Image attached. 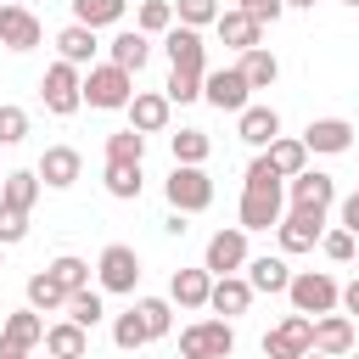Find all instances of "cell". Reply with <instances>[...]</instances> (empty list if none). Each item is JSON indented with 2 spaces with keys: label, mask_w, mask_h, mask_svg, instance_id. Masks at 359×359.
Wrapping results in <instances>:
<instances>
[{
  "label": "cell",
  "mask_w": 359,
  "mask_h": 359,
  "mask_svg": "<svg viewBox=\"0 0 359 359\" xmlns=\"http://www.w3.org/2000/svg\"><path fill=\"white\" fill-rule=\"evenodd\" d=\"M56 50H62V62H73V67H95V50H101V39H95V28H84V22H67L62 34H56Z\"/></svg>",
  "instance_id": "cell-19"
},
{
  "label": "cell",
  "mask_w": 359,
  "mask_h": 359,
  "mask_svg": "<svg viewBox=\"0 0 359 359\" xmlns=\"http://www.w3.org/2000/svg\"><path fill=\"white\" fill-rule=\"evenodd\" d=\"M123 11H129V0H73V22H84V28H112V22H123Z\"/></svg>",
  "instance_id": "cell-31"
},
{
  "label": "cell",
  "mask_w": 359,
  "mask_h": 359,
  "mask_svg": "<svg viewBox=\"0 0 359 359\" xmlns=\"http://www.w3.org/2000/svg\"><path fill=\"white\" fill-rule=\"evenodd\" d=\"M163 95L185 107V101H196V95H202V79H196V73H174V67H168V84H163Z\"/></svg>",
  "instance_id": "cell-43"
},
{
  "label": "cell",
  "mask_w": 359,
  "mask_h": 359,
  "mask_svg": "<svg viewBox=\"0 0 359 359\" xmlns=\"http://www.w3.org/2000/svg\"><path fill=\"white\" fill-rule=\"evenodd\" d=\"M337 224H342L348 236H359V191H353V196H342V219H337Z\"/></svg>",
  "instance_id": "cell-47"
},
{
  "label": "cell",
  "mask_w": 359,
  "mask_h": 359,
  "mask_svg": "<svg viewBox=\"0 0 359 359\" xmlns=\"http://www.w3.org/2000/svg\"><path fill=\"white\" fill-rule=\"evenodd\" d=\"M303 146H309V151L337 157V151H348V146H353V123H348V118H314V123L303 129Z\"/></svg>",
  "instance_id": "cell-18"
},
{
  "label": "cell",
  "mask_w": 359,
  "mask_h": 359,
  "mask_svg": "<svg viewBox=\"0 0 359 359\" xmlns=\"http://www.w3.org/2000/svg\"><path fill=\"white\" fill-rule=\"evenodd\" d=\"M208 309H213V314H224V320L247 314V309H252V286H247V275H219V280H213Z\"/></svg>",
  "instance_id": "cell-22"
},
{
  "label": "cell",
  "mask_w": 359,
  "mask_h": 359,
  "mask_svg": "<svg viewBox=\"0 0 359 359\" xmlns=\"http://www.w3.org/2000/svg\"><path fill=\"white\" fill-rule=\"evenodd\" d=\"M353 359H359V348H353Z\"/></svg>",
  "instance_id": "cell-55"
},
{
  "label": "cell",
  "mask_w": 359,
  "mask_h": 359,
  "mask_svg": "<svg viewBox=\"0 0 359 359\" xmlns=\"http://www.w3.org/2000/svg\"><path fill=\"white\" fill-rule=\"evenodd\" d=\"M342 6H359V0H342Z\"/></svg>",
  "instance_id": "cell-54"
},
{
  "label": "cell",
  "mask_w": 359,
  "mask_h": 359,
  "mask_svg": "<svg viewBox=\"0 0 359 359\" xmlns=\"http://www.w3.org/2000/svg\"><path fill=\"white\" fill-rule=\"evenodd\" d=\"M45 353H50V359H84V353H90V331L73 325V320H56V325L45 331Z\"/></svg>",
  "instance_id": "cell-25"
},
{
  "label": "cell",
  "mask_w": 359,
  "mask_h": 359,
  "mask_svg": "<svg viewBox=\"0 0 359 359\" xmlns=\"http://www.w3.org/2000/svg\"><path fill=\"white\" fill-rule=\"evenodd\" d=\"M303 359H325V353H314V348H309V353H303Z\"/></svg>",
  "instance_id": "cell-51"
},
{
  "label": "cell",
  "mask_w": 359,
  "mask_h": 359,
  "mask_svg": "<svg viewBox=\"0 0 359 359\" xmlns=\"http://www.w3.org/2000/svg\"><path fill=\"white\" fill-rule=\"evenodd\" d=\"M28 135V112L22 107H0V146H17Z\"/></svg>",
  "instance_id": "cell-45"
},
{
  "label": "cell",
  "mask_w": 359,
  "mask_h": 359,
  "mask_svg": "<svg viewBox=\"0 0 359 359\" xmlns=\"http://www.w3.org/2000/svg\"><path fill=\"white\" fill-rule=\"evenodd\" d=\"M236 135H241L247 146H264V151H269V146L280 140V112H275V107H247V112L236 118Z\"/></svg>",
  "instance_id": "cell-20"
},
{
  "label": "cell",
  "mask_w": 359,
  "mask_h": 359,
  "mask_svg": "<svg viewBox=\"0 0 359 359\" xmlns=\"http://www.w3.org/2000/svg\"><path fill=\"white\" fill-rule=\"evenodd\" d=\"M135 101V73L112 67V62H95L84 73V107H101V112H129Z\"/></svg>",
  "instance_id": "cell-3"
},
{
  "label": "cell",
  "mask_w": 359,
  "mask_h": 359,
  "mask_svg": "<svg viewBox=\"0 0 359 359\" xmlns=\"http://www.w3.org/2000/svg\"><path fill=\"white\" fill-rule=\"evenodd\" d=\"M0 359H28V348H17V342H6V337H0Z\"/></svg>",
  "instance_id": "cell-49"
},
{
  "label": "cell",
  "mask_w": 359,
  "mask_h": 359,
  "mask_svg": "<svg viewBox=\"0 0 359 359\" xmlns=\"http://www.w3.org/2000/svg\"><path fill=\"white\" fill-rule=\"evenodd\" d=\"M67 297H73V292H67L50 269H45V275H28V309L50 314V309H67Z\"/></svg>",
  "instance_id": "cell-30"
},
{
  "label": "cell",
  "mask_w": 359,
  "mask_h": 359,
  "mask_svg": "<svg viewBox=\"0 0 359 359\" xmlns=\"http://www.w3.org/2000/svg\"><path fill=\"white\" fill-rule=\"evenodd\" d=\"M202 101L208 107H219V112H247L252 107V84H247V73L241 67H213L208 79H202Z\"/></svg>",
  "instance_id": "cell-9"
},
{
  "label": "cell",
  "mask_w": 359,
  "mask_h": 359,
  "mask_svg": "<svg viewBox=\"0 0 359 359\" xmlns=\"http://www.w3.org/2000/svg\"><path fill=\"white\" fill-rule=\"evenodd\" d=\"M146 157V135L140 129H112L107 135V163H140Z\"/></svg>",
  "instance_id": "cell-35"
},
{
  "label": "cell",
  "mask_w": 359,
  "mask_h": 359,
  "mask_svg": "<svg viewBox=\"0 0 359 359\" xmlns=\"http://www.w3.org/2000/svg\"><path fill=\"white\" fill-rule=\"evenodd\" d=\"M0 6H17V0H0Z\"/></svg>",
  "instance_id": "cell-53"
},
{
  "label": "cell",
  "mask_w": 359,
  "mask_h": 359,
  "mask_svg": "<svg viewBox=\"0 0 359 359\" xmlns=\"http://www.w3.org/2000/svg\"><path fill=\"white\" fill-rule=\"evenodd\" d=\"M50 275H56L67 292H84V286H90V264H84V258H73V252H62V258L50 264Z\"/></svg>",
  "instance_id": "cell-42"
},
{
  "label": "cell",
  "mask_w": 359,
  "mask_h": 359,
  "mask_svg": "<svg viewBox=\"0 0 359 359\" xmlns=\"http://www.w3.org/2000/svg\"><path fill=\"white\" fill-rule=\"evenodd\" d=\"M208 151H213V140H208L202 129H180V135H174V163L202 168V163H208Z\"/></svg>",
  "instance_id": "cell-38"
},
{
  "label": "cell",
  "mask_w": 359,
  "mask_h": 359,
  "mask_svg": "<svg viewBox=\"0 0 359 359\" xmlns=\"http://www.w3.org/2000/svg\"><path fill=\"white\" fill-rule=\"evenodd\" d=\"M342 314H348V320H353V314H359V275H353V280H348V286H342Z\"/></svg>",
  "instance_id": "cell-48"
},
{
  "label": "cell",
  "mask_w": 359,
  "mask_h": 359,
  "mask_svg": "<svg viewBox=\"0 0 359 359\" xmlns=\"http://www.w3.org/2000/svg\"><path fill=\"white\" fill-rule=\"evenodd\" d=\"M264 157H269V168H275L280 180H297V174L309 168V146H303V135H297V140H292V135H280Z\"/></svg>",
  "instance_id": "cell-27"
},
{
  "label": "cell",
  "mask_w": 359,
  "mask_h": 359,
  "mask_svg": "<svg viewBox=\"0 0 359 359\" xmlns=\"http://www.w3.org/2000/svg\"><path fill=\"white\" fill-rule=\"evenodd\" d=\"M180 17H174V0H140V11H135V28L151 39V34H168Z\"/></svg>",
  "instance_id": "cell-34"
},
{
  "label": "cell",
  "mask_w": 359,
  "mask_h": 359,
  "mask_svg": "<svg viewBox=\"0 0 359 359\" xmlns=\"http://www.w3.org/2000/svg\"><path fill=\"white\" fill-rule=\"evenodd\" d=\"M163 196H168V208L174 213H202V208H213V180H208V168H191V163H174V174L163 180Z\"/></svg>",
  "instance_id": "cell-5"
},
{
  "label": "cell",
  "mask_w": 359,
  "mask_h": 359,
  "mask_svg": "<svg viewBox=\"0 0 359 359\" xmlns=\"http://www.w3.org/2000/svg\"><path fill=\"white\" fill-rule=\"evenodd\" d=\"M6 174H11V168H0V185H6Z\"/></svg>",
  "instance_id": "cell-52"
},
{
  "label": "cell",
  "mask_w": 359,
  "mask_h": 359,
  "mask_svg": "<svg viewBox=\"0 0 359 359\" xmlns=\"http://www.w3.org/2000/svg\"><path fill=\"white\" fill-rule=\"evenodd\" d=\"M39 185L45 191H67V185H79V174H84V157L73 151V146H45V157H39Z\"/></svg>",
  "instance_id": "cell-13"
},
{
  "label": "cell",
  "mask_w": 359,
  "mask_h": 359,
  "mask_svg": "<svg viewBox=\"0 0 359 359\" xmlns=\"http://www.w3.org/2000/svg\"><path fill=\"white\" fill-rule=\"evenodd\" d=\"M353 348H359V337H353V320H348V314H320V320H314V353L342 359V353H353Z\"/></svg>",
  "instance_id": "cell-16"
},
{
  "label": "cell",
  "mask_w": 359,
  "mask_h": 359,
  "mask_svg": "<svg viewBox=\"0 0 359 359\" xmlns=\"http://www.w3.org/2000/svg\"><path fill=\"white\" fill-rule=\"evenodd\" d=\"M286 297H292V314H309V320L342 309V286H337V275H325V269H297L292 286H286Z\"/></svg>",
  "instance_id": "cell-2"
},
{
  "label": "cell",
  "mask_w": 359,
  "mask_h": 359,
  "mask_svg": "<svg viewBox=\"0 0 359 359\" xmlns=\"http://www.w3.org/2000/svg\"><path fill=\"white\" fill-rule=\"evenodd\" d=\"M320 252H325L331 264H353V258H359V236H348V230L337 224V230L320 236Z\"/></svg>",
  "instance_id": "cell-41"
},
{
  "label": "cell",
  "mask_w": 359,
  "mask_h": 359,
  "mask_svg": "<svg viewBox=\"0 0 359 359\" xmlns=\"http://www.w3.org/2000/svg\"><path fill=\"white\" fill-rule=\"evenodd\" d=\"M39 191H45V185H39V174H34V168H11V174H6V185H0V202H6V208H17V213H28V208L39 202Z\"/></svg>",
  "instance_id": "cell-28"
},
{
  "label": "cell",
  "mask_w": 359,
  "mask_h": 359,
  "mask_svg": "<svg viewBox=\"0 0 359 359\" xmlns=\"http://www.w3.org/2000/svg\"><path fill=\"white\" fill-rule=\"evenodd\" d=\"M135 314L146 320L151 342H157V337H168V325H174V303H168V297H135Z\"/></svg>",
  "instance_id": "cell-37"
},
{
  "label": "cell",
  "mask_w": 359,
  "mask_h": 359,
  "mask_svg": "<svg viewBox=\"0 0 359 359\" xmlns=\"http://www.w3.org/2000/svg\"><path fill=\"white\" fill-rule=\"evenodd\" d=\"M320 236H325V224H314V219H303V213H286V219L275 224V241H280V252H309Z\"/></svg>",
  "instance_id": "cell-26"
},
{
  "label": "cell",
  "mask_w": 359,
  "mask_h": 359,
  "mask_svg": "<svg viewBox=\"0 0 359 359\" xmlns=\"http://www.w3.org/2000/svg\"><path fill=\"white\" fill-rule=\"evenodd\" d=\"M236 219H241V230H275L286 219V180L269 168V157L247 163V185H241Z\"/></svg>",
  "instance_id": "cell-1"
},
{
  "label": "cell",
  "mask_w": 359,
  "mask_h": 359,
  "mask_svg": "<svg viewBox=\"0 0 359 359\" xmlns=\"http://www.w3.org/2000/svg\"><path fill=\"white\" fill-rule=\"evenodd\" d=\"M112 342H118L123 353H135V348H146V342H151V331H146V320L129 309V314H118V320H112Z\"/></svg>",
  "instance_id": "cell-39"
},
{
  "label": "cell",
  "mask_w": 359,
  "mask_h": 359,
  "mask_svg": "<svg viewBox=\"0 0 359 359\" xmlns=\"http://www.w3.org/2000/svg\"><path fill=\"white\" fill-rule=\"evenodd\" d=\"M168 118H174V101H168L163 90H135V101H129V129H140V135H163Z\"/></svg>",
  "instance_id": "cell-14"
},
{
  "label": "cell",
  "mask_w": 359,
  "mask_h": 359,
  "mask_svg": "<svg viewBox=\"0 0 359 359\" xmlns=\"http://www.w3.org/2000/svg\"><path fill=\"white\" fill-rule=\"evenodd\" d=\"M230 353H236L230 320H196L180 331V359H230Z\"/></svg>",
  "instance_id": "cell-7"
},
{
  "label": "cell",
  "mask_w": 359,
  "mask_h": 359,
  "mask_svg": "<svg viewBox=\"0 0 359 359\" xmlns=\"http://www.w3.org/2000/svg\"><path fill=\"white\" fill-rule=\"evenodd\" d=\"M39 39H45V28L28 6H0V45L6 50H34Z\"/></svg>",
  "instance_id": "cell-15"
},
{
  "label": "cell",
  "mask_w": 359,
  "mask_h": 359,
  "mask_svg": "<svg viewBox=\"0 0 359 359\" xmlns=\"http://www.w3.org/2000/svg\"><path fill=\"white\" fill-rule=\"evenodd\" d=\"M146 56H151V39H146L140 28H123V34L107 45V62H112V67H123V73H140V67H146Z\"/></svg>",
  "instance_id": "cell-23"
},
{
  "label": "cell",
  "mask_w": 359,
  "mask_h": 359,
  "mask_svg": "<svg viewBox=\"0 0 359 359\" xmlns=\"http://www.w3.org/2000/svg\"><path fill=\"white\" fill-rule=\"evenodd\" d=\"M247 230L236 224V230H219V236H208V252H202V269L219 280V275H241L247 269Z\"/></svg>",
  "instance_id": "cell-10"
},
{
  "label": "cell",
  "mask_w": 359,
  "mask_h": 359,
  "mask_svg": "<svg viewBox=\"0 0 359 359\" xmlns=\"http://www.w3.org/2000/svg\"><path fill=\"white\" fill-rule=\"evenodd\" d=\"M241 11H247L252 22H275V17L286 11V0H241Z\"/></svg>",
  "instance_id": "cell-46"
},
{
  "label": "cell",
  "mask_w": 359,
  "mask_h": 359,
  "mask_svg": "<svg viewBox=\"0 0 359 359\" xmlns=\"http://www.w3.org/2000/svg\"><path fill=\"white\" fill-rule=\"evenodd\" d=\"M39 95H45V112H56V118H73L79 107H84V67H73V62H50L45 67V79H39Z\"/></svg>",
  "instance_id": "cell-4"
},
{
  "label": "cell",
  "mask_w": 359,
  "mask_h": 359,
  "mask_svg": "<svg viewBox=\"0 0 359 359\" xmlns=\"http://www.w3.org/2000/svg\"><path fill=\"white\" fill-rule=\"evenodd\" d=\"M0 269H6V264H0Z\"/></svg>",
  "instance_id": "cell-57"
},
{
  "label": "cell",
  "mask_w": 359,
  "mask_h": 359,
  "mask_svg": "<svg viewBox=\"0 0 359 359\" xmlns=\"http://www.w3.org/2000/svg\"><path fill=\"white\" fill-rule=\"evenodd\" d=\"M95 280H101V292H135L140 286V252L129 247V241H112V247H101V258H95Z\"/></svg>",
  "instance_id": "cell-8"
},
{
  "label": "cell",
  "mask_w": 359,
  "mask_h": 359,
  "mask_svg": "<svg viewBox=\"0 0 359 359\" xmlns=\"http://www.w3.org/2000/svg\"><path fill=\"white\" fill-rule=\"evenodd\" d=\"M353 264H359V258H353Z\"/></svg>",
  "instance_id": "cell-56"
},
{
  "label": "cell",
  "mask_w": 359,
  "mask_h": 359,
  "mask_svg": "<svg viewBox=\"0 0 359 359\" xmlns=\"http://www.w3.org/2000/svg\"><path fill=\"white\" fill-rule=\"evenodd\" d=\"M286 196H292L286 213H303V219L325 224V213H331V202H337V180L320 174V168H303L297 180H286Z\"/></svg>",
  "instance_id": "cell-6"
},
{
  "label": "cell",
  "mask_w": 359,
  "mask_h": 359,
  "mask_svg": "<svg viewBox=\"0 0 359 359\" xmlns=\"http://www.w3.org/2000/svg\"><path fill=\"white\" fill-rule=\"evenodd\" d=\"M286 6H303V11H314V0H286Z\"/></svg>",
  "instance_id": "cell-50"
},
{
  "label": "cell",
  "mask_w": 359,
  "mask_h": 359,
  "mask_svg": "<svg viewBox=\"0 0 359 359\" xmlns=\"http://www.w3.org/2000/svg\"><path fill=\"white\" fill-rule=\"evenodd\" d=\"M174 17H180V28H213L219 22V0H174Z\"/></svg>",
  "instance_id": "cell-40"
},
{
  "label": "cell",
  "mask_w": 359,
  "mask_h": 359,
  "mask_svg": "<svg viewBox=\"0 0 359 359\" xmlns=\"http://www.w3.org/2000/svg\"><path fill=\"white\" fill-rule=\"evenodd\" d=\"M314 348V320L309 314H286L275 331H264V359H303Z\"/></svg>",
  "instance_id": "cell-11"
},
{
  "label": "cell",
  "mask_w": 359,
  "mask_h": 359,
  "mask_svg": "<svg viewBox=\"0 0 359 359\" xmlns=\"http://www.w3.org/2000/svg\"><path fill=\"white\" fill-rule=\"evenodd\" d=\"M247 286L252 292H286L292 286V269H286V258H247Z\"/></svg>",
  "instance_id": "cell-29"
},
{
  "label": "cell",
  "mask_w": 359,
  "mask_h": 359,
  "mask_svg": "<svg viewBox=\"0 0 359 359\" xmlns=\"http://www.w3.org/2000/svg\"><path fill=\"white\" fill-rule=\"evenodd\" d=\"M213 34H219V39L230 45V50H241V56H247V50H258V39H264V22H252V17H247V11L236 6V11H219Z\"/></svg>",
  "instance_id": "cell-17"
},
{
  "label": "cell",
  "mask_w": 359,
  "mask_h": 359,
  "mask_svg": "<svg viewBox=\"0 0 359 359\" xmlns=\"http://www.w3.org/2000/svg\"><path fill=\"white\" fill-rule=\"evenodd\" d=\"M67 320H73V325H84V331H95V325L107 320V303H101V292H95V286L73 292V297H67Z\"/></svg>",
  "instance_id": "cell-33"
},
{
  "label": "cell",
  "mask_w": 359,
  "mask_h": 359,
  "mask_svg": "<svg viewBox=\"0 0 359 359\" xmlns=\"http://www.w3.org/2000/svg\"><path fill=\"white\" fill-rule=\"evenodd\" d=\"M107 191L118 196V202H135L140 196V163H107Z\"/></svg>",
  "instance_id": "cell-36"
},
{
  "label": "cell",
  "mask_w": 359,
  "mask_h": 359,
  "mask_svg": "<svg viewBox=\"0 0 359 359\" xmlns=\"http://www.w3.org/2000/svg\"><path fill=\"white\" fill-rule=\"evenodd\" d=\"M208 297H213V275H208V269H174L168 303H180V309H208Z\"/></svg>",
  "instance_id": "cell-21"
},
{
  "label": "cell",
  "mask_w": 359,
  "mask_h": 359,
  "mask_svg": "<svg viewBox=\"0 0 359 359\" xmlns=\"http://www.w3.org/2000/svg\"><path fill=\"white\" fill-rule=\"evenodd\" d=\"M45 331H50V325H45V314H39V309H17V314H6V325H0V337H6V342H17V348H28V353L45 342Z\"/></svg>",
  "instance_id": "cell-24"
},
{
  "label": "cell",
  "mask_w": 359,
  "mask_h": 359,
  "mask_svg": "<svg viewBox=\"0 0 359 359\" xmlns=\"http://www.w3.org/2000/svg\"><path fill=\"white\" fill-rule=\"evenodd\" d=\"M236 67L247 73V84H252V90H269V84L280 79V62H275V50H269V45H258V50H247V56H241Z\"/></svg>",
  "instance_id": "cell-32"
},
{
  "label": "cell",
  "mask_w": 359,
  "mask_h": 359,
  "mask_svg": "<svg viewBox=\"0 0 359 359\" xmlns=\"http://www.w3.org/2000/svg\"><path fill=\"white\" fill-rule=\"evenodd\" d=\"M22 236H28V213H17V208L0 202V247H17Z\"/></svg>",
  "instance_id": "cell-44"
},
{
  "label": "cell",
  "mask_w": 359,
  "mask_h": 359,
  "mask_svg": "<svg viewBox=\"0 0 359 359\" xmlns=\"http://www.w3.org/2000/svg\"><path fill=\"white\" fill-rule=\"evenodd\" d=\"M163 50H168V67L174 73H196V79H208V45H202V34L196 28H168L163 34Z\"/></svg>",
  "instance_id": "cell-12"
}]
</instances>
